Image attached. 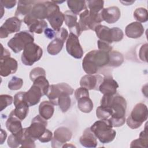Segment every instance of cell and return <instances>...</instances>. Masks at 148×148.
I'll return each mask as SVG.
<instances>
[{
	"label": "cell",
	"mask_w": 148,
	"mask_h": 148,
	"mask_svg": "<svg viewBox=\"0 0 148 148\" xmlns=\"http://www.w3.org/2000/svg\"><path fill=\"white\" fill-rule=\"evenodd\" d=\"M25 92L20 91L16 94L13 98V103L15 109L10 114L14 115L21 121L23 120L28 115L29 112V105L24 98Z\"/></svg>",
	"instance_id": "30bf717a"
},
{
	"label": "cell",
	"mask_w": 148,
	"mask_h": 148,
	"mask_svg": "<svg viewBox=\"0 0 148 148\" xmlns=\"http://www.w3.org/2000/svg\"><path fill=\"white\" fill-rule=\"evenodd\" d=\"M23 85V80L21 78L13 76L8 83V88L10 90L20 89Z\"/></svg>",
	"instance_id": "ab89813d"
},
{
	"label": "cell",
	"mask_w": 148,
	"mask_h": 148,
	"mask_svg": "<svg viewBox=\"0 0 148 148\" xmlns=\"http://www.w3.org/2000/svg\"><path fill=\"white\" fill-rule=\"evenodd\" d=\"M97 137L90 130L87 128L84 130L79 141L80 144L86 147H96L98 144Z\"/></svg>",
	"instance_id": "603a6c76"
},
{
	"label": "cell",
	"mask_w": 148,
	"mask_h": 148,
	"mask_svg": "<svg viewBox=\"0 0 148 148\" xmlns=\"http://www.w3.org/2000/svg\"><path fill=\"white\" fill-rule=\"evenodd\" d=\"M124 62V57L121 53L117 51L112 50L109 53V62L108 66L118 67Z\"/></svg>",
	"instance_id": "836d02e7"
},
{
	"label": "cell",
	"mask_w": 148,
	"mask_h": 148,
	"mask_svg": "<svg viewBox=\"0 0 148 148\" xmlns=\"http://www.w3.org/2000/svg\"><path fill=\"white\" fill-rule=\"evenodd\" d=\"M43 54L42 49L34 42L27 44L21 54V62L27 66H31L38 61Z\"/></svg>",
	"instance_id": "9c48e42d"
},
{
	"label": "cell",
	"mask_w": 148,
	"mask_h": 148,
	"mask_svg": "<svg viewBox=\"0 0 148 148\" xmlns=\"http://www.w3.org/2000/svg\"><path fill=\"white\" fill-rule=\"evenodd\" d=\"M101 105L112 109L113 114L109 119L113 127H119L125 123L127 102L122 96L116 94L113 95H103L101 100Z\"/></svg>",
	"instance_id": "6da1fadb"
},
{
	"label": "cell",
	"mask_w": 148,
	"mask_h": 148,
	"mask_svg": "<svg viewBox=\"0 0 148 148\" xmlns=\"http://www.w3.org/2000/svg\"><path fill=\"white\" fill-rule=\"evenodd\" d=\"M72 94L69 92H63L57 99V105L62 112H66L70 108L71 105V99L70 95Z\"/></svg>",
	"instance_id": "83f0119b"
},
{
	"label": "cell",
	"mask_w": 148,
	"mask_h": 148,
	"mask_svg": "<svg viewBox=\"0 0 148 148\" xmlns=\"http://www.w3.org/2000/svg\"><path fill=\"white\" fill-rule=\"evenodd\" d=\"M29 31L40 34L47 28V23L44 20H38L35 21L29 27Z\"/></svg>",
	"instance_id": "e575fe53"
},
{
	"label": "cell",
	"mask_w": 148,
	"mask_h": 148,
	"mask_svg": "<svg viewBox=\"0 0 148 148\" xmlns=\"http://www.w3.org/2000/svg\"><path fill=\"white\" fill-rule=\"evenodd\" d=\"M0 2L1 5L7 9H11L13 8L16 3V1L15 0H1Z\"/></svg>",
	"instance_id": "7dc6e473"
},
{
	"label": "cell",
	"mask_w": 148,
	"mask_h": 148,
	"mask_svg": "<svg viewBox=\"0 0 148 148\" xmlns=\"http://www.w3.org/2000/svg\"><path fill=\"white\" fill-rule=\"evenodd\" d=\"M118 87L117 82L112 76H106L103 77L98 90L103 95H113L116 94Z\"/></svg>",
	"instance_id": "ac0fdd59"
},
{
	"label": "cell",
	"mask_w": 148,
	"mask_h": 148,
	"mask_svg": "<svg viewBox=\"0 0 148 148\" xmlns=\"http://www.w3.org/2000/svg\"><path fill=\"white\" fill-rule=\"evenodd\" d=\"M64 41L61 39L56 37L47 46V51L49 54L52 56H55L58 54L62 50Z\"/></svg>",
	"instance_id": "f1b7e54d"
},
{
	"label": "cell",
	"mask_w": 148,
	"mask_h": 148,
	"mask_svg": "<svg viewBox=\"0 0 148 148\" xmlns=\"http://www.w3.org/2000/svg\"><path fill=\"white\" fill-rule=\"evenodd\" d=\"M64 21L66 25L70 29L71 32L76 35V29L78 24L77 15L72 13L71 10H66L64 13Z\"/></svg>",
	"instance_id": "4316f807"
},
{
	"label": "cell",
	"mask_w": 148,
	"mask_h": 148,
	"mask_svg": "<svg viewBox=\"0 0 148 148\" xmlns=\"http://www.w3.org/2000/svg\"><path fill=\"white\" fill-rule=\"evenodd\" d=\"M147 49V44L146 43L144 45L142 46V47L139 50V58H140V60L142 61H145V62L147 61L146 58Z\"/></svg>",
	"instance_id": "c3c4849f"
},
{
	"label": "cell",
	"mask_w": 148,
	"mask_h": 148,
	"mask_svg": "<svg viewBox=\"0 0 148 148\" xmlns=\"http://www.w3.org/2000/svg\"><path fill=\"white\" fill-rule=\"evenodd\" d=\"M69 92L73 93V89L67 83H61L57 84L50 85L48 92L46 94L49 101L54 105H57V99L63 92Z\"/></svg>",
	"instance_id": "9a60e30c"
},
{
	"label": "cell",
	"mask_w": 148,
	"mask_h": 148,
	"mask_svg": "<svg viewBox=\"0 0 148 148\" xmlns=\"http://www.w3.org/2000/svg\"><path fill=\"white\" fill-rule=\"evenodd\" d=\"M54 104L50 101H44L39 106V115L46 120L50 119L54 112Z\"/></svg>",
	"instance_id": "484cf974"
},
{
	"label": "cell",
	"mask_w": 148,
	"mask_h": 148,
	"mask_svg": "<svg viewBox=\"0 0 148 148\" xmlns=\"http://www.w3.org/2000/svg\"><path fill=\"white\" fill-rule=\"evenodd\" d=\"M67 5L71 11L75 14H79L82 10L87 9L86 1L77 0H68Z\"/></svg>",
	"instance_id": "4dcf8cb0"
},
{
	"label": "cell",
	"mask_w": 148,
	"mask_h": 148,
	"mask_svg": "<svg viewBox=\"0 0 148 148\" xmlns=\"http://www.w3.org/2000/svg\"><path fill=\"white\" fill-rule=\"evenodd\" d=\"M94 31L99 40L110 44L113 42H120L124 36L123 31L118 27L109 28L107 26L100 24L95 27Z\"/></svg>",
	"instance_id": "8992f818"
},
{
	"label": "cell",
	"mask_w": 148,
	"mask_h": 148,
	"mask_svg": "<svg viewBox=\"0 0 148 148\" xmlns=\"http://www.w3.org/2000/svg\"><path fill=\"white\" fill-rule=\"evenodd\" d=\"M71 131L65 127L57 128L54 132V136L51 139V146L53 147H63L64 145L69 141L72 138Z\"/></svg>",
	"instance_id": "4fadbf2b"
},
{
	"label": "cell",
	"mask_w": 148,
	"mask_h": 148,
	"mask_svg": "<svg viewBox=\"0 0 148 148\" xmlns=\"http://www.w3.org/2000/svg\"><path fill=\"white\" fill-rule=\"evenodd\" d=\"M20 146L22 147H35V140L29 134L27 128H24L19 134Z\"/></svg>",
	"instance_id": "f546056e"
},
{
	"label": "cell",
	"mask_w": 148,
	"mask_h": 148,
	"mask_svg": "<svg viewBox=\"0 0 148 148\" xmlns=\"http://www.w3.org/2000/svg\"><path fill=\"white\" fill-rule=\"evenodd\" d=\"M18 68L17 61L10 56L1 57L0 74L1 76L6 77L15 73Z\"/></svg>",
	"instance_id": "2e32d148"
},
{
	"label": "cell",
	"mask_w": 148,
	"mask_h": 148,
	"mask_svg": "<svg viewBox=\"0 0 148 148\" xmlns=\"http://www.w3.org/2000/svg\"><path fill=\"white\" fill-rule=\"evenodd\" d=\"M53 138V134L51 131L49 130H46L44 134L38 139L42 143H46L51 140Z\"/></svg>",
	"instance_id": "bcb514c9"
},
{
	"label": "cell",
	"mask_w": 148,
	"mask_h": 148,
	"mask_svg": "<svg viewBox=\"0 0 148 148\" xmlns=\"http://www.w3.org/2000/svg\"><path fill=\"white\" fill-rule=\"evenodd\" d=\"M1 144H3L6 138L7 133L3 129L1 130Z\"/></svg>",
	"instance_id": "f907efd6"
},
{
	"label": "cell",
	"mask_w": 148,
	"mask_h": 148,
	"mask_svg": "<svg viewBox=\"0 0 148 148\" xmlns=\"http://www.w3.org/2000/svg\"><path fill=\"white\" fill-rule=\"evenodd\" d=\"M43 96L40 88L37 85L33 84L29 90L25 92V100L29 106L36 105L40 100V98Z\"/></svg>",
	"instance_id": "d6986e66"
},
{
	"label": "cell",
	"mask_w": 148,
	"mask_h": 148,
	"mask_svg": "<svg viewBox=\"0 0 148 148\" xmlns=\"http://www.w3.org/2000/svg\"><path fill=\"white\" fill-rule=\"evenodd\" d=\"M131 147H148V137H147V123L146 124L145 130L142 131L139 135V138L134 140L130 145Z\"/></svg>",
	"instance_id": "1f68e13d"
},
{
	"label": "cell",
	"mask_w": 148,
	"mask_h": 148,
	"mask_svg": "<svg viewBox=\"0 0 148 148\" xmlns=\"http://www.w3.org/2000/svg\"><path fill=\"white\" fill-rule=\"evenodd\" d=\"M103 77L99 75H86L83 76L80 81L81 87L88 90H98L99 87L103 81Z\"/></svg>",
	"instance_id": "e0dca14e"
},
{
	"label": "cell",
	"mask_w": 148,
	"mask_h": 148,
	"mask_svg": "<svg viewBox=\"0 0 148 148\" xmlns=\"http://www.w3.org/2000/svg\"><path fill=\"white\" fill-rule=\"evenodd\" d=\"M98 50L105 51L108 53H110L111 51H112V47L110 46V43L99 39L98 40Z\"/></svg>",
	"instance_id": "f6af8a7d"
},
{
	"label": "cell",
	"mask_w": 148,
	"mask_h": 148,
	"mask_svg": "<svg viewBox=\"0 0 148 148\" xmlns=\"http://www.w3.org/2000/svg\"><path fill=\"white\" fill-rule=\"evenodd\" d=\"M33 33L29 31H23L16 33L8 42V46L15 53L23 50L25 46L31 42H34Z\"/></svg>",
	"instance_id": "ba28073f"
},
{
	"label": "cell",
	"mask_w": 148,
	"mask_h": 148,
	"mask_svg": "<svg viewBox=\"0 0 148 148\" xmlns=\"http://www.w3.org/2000/svg\"><path fill=\"white\" fill-rule=\"evenodd\" d=\"M66 50L69 54L75 58L80 59L83 56V50L80 44L78 36L70 32L66 42Z\"/></svg>",
	"instance_id": "7c38bea8"
},
{
	"label": "cell",
	"mask_w": 148,
	"mask_h": 148,
	"mask_svg": "<svg viewBox=\"0 0 148 148\" xmlns=\"http://www.w3.org/2000/svg\"><path fill=\"white\" fill-rule=\"evenodd\" d=\"M135 19L139 23H145L148 20V12L146 9L138 8L134 12Z\"/></svg>",
	"instance_id": "8d00e7d4"
},
{
	"label": "cell",
	"mask_w": 148,
	"mask_h": 148,
	"mask_svg": "<svg viewBox=\"0 0 148 148\" xmlns=\"http://www.w3.org/2000/svg\"><path fill=\"white\" fill-rule=\"evenodd\" d=\"M33 84L39 86L42 90L43 95H46L50 85L48 80L46 77V76H39L33 81Z\"/></svg>",
	"instance_id": "d590c367"
},
{
	"label": "cell",
	"mask_w": 148,
	"mask_h": 148,
	"mask_svg": "<svg viewBox=\"0 0 148 148\" xmlns=\"http://www.w3.org/2000/svg\"><path fill=\"white\" fill-rule=\"evenodd\" d=\"M113 125L109 119H103L95 121L90 130L99 140L103 144L112 142L116 137V132L112 129Z\"/></svg>",
	"instance_id": "3957f363"
},
{
	"label": "cell",
	"mask_w": 148,
	"mask_h": 148,
	"mask_svg": "<svg viewBox=\"0 0 148 148\" xmlns=\"http://www.w3.org/2000/svg\"><path fill=\"white\" fill-rule=\"evenodd\" d=\"M36 2L35 1H18L17 8L15 12V17L18 18H23L28 15L34 4Z\"/></svg>",
	"instance_id": "cb8c5ba5"
},
{
	"label": "cell",
	"mask_w": 148,
	"mask_h": 148,
	"mask_svg": "<svg viewBox=\"0 0 148 148\" xmlns=\"http://www.w3.org/2000/svg\"><path fill=\"white\" fill-rule=\"evenodd\" d=\"M143 25L138 21L132 22L127 25L125 29V35L130 38L136 39L140 38L144 33Z\"/></svg>",
	"instance_id": "7402d4cb"
},
{
	"label": "cell",
	"mask_w": 148,
	"mask_h": 148,
	"mask_svg": "<svg viewBox=\"0 0 148 148\" xmlns=\"http://www.w3.org/2000/svg\"><path fill=\"white\" fill-rule=\"evenodd\" d=\"M79 20L76 29V35L79 36L83 31H94L95 28L103 21L100 13H94L86 9L80 13Z\"/></svg>",
	"instance_id": "277c9868"
},
{
	"label": "cell",
	"mask_w": 148,
	"mask_h": 148,
	"mask_svg": "<svg viewBox=\"0 0 148 148\" xmlns=\"http://www.w3.org/2000/svg\"><path fill=\"white\" fill-rule=\"evenodd\" d=\"M46 19L49 22L51 28L57 32L61 28V26L64 21V13L60 11L59 8L51 12Z\"/></svg>",
	"instance_id": "44dd1931"
},
{
	"label": "cell",
	"mask_w": 148,
	"mask_h": 148,
	"mask_svg": "<svg viewBox=\"0 0 148 148\" xmlns=\"http://www.w3.org/2000/svg\"><path fill=\"white\" fill-rule=\"evenodd\" d=\"M75 96L77 100L84 97H89L88 90L84 87H80L75 90Z\"/></svg>",
	"instance_id": "ee69618b"
},
{
	"label": "cell",
	"mask_w": 148,
	"mask_h": 148,
	"mask_svg": "<svg viewBox=\"0 0 148 148\" xmlns=\"http://www.w3.org/2000/svg\"><path fill=\"white\" fill-rule=\"evenodd\" d=\"M113 114L112 109L108 106L100 105L97 108L96 116L99 119H108Z\"/></svg>",
	"instance_id": "74e56055"
},
{
	"label": "cell",
	"mask_w": 148,
	"mask_h": 148,
	"mask_svg": "<svg viewBox=\"0 0 148 148\" xmlns=\"http://www.w3.org/2000/svg\"><path fill=\"white\" fill-rule=\"evenodd\" d=\"M86 2L90 12L99 13L103 8L104 1L102 0H90L86 1Z\"/></svg>",
	"instance_id": "f35d334b"
},
{
	"label": "cell",
	"mask_w": 148,
	"mask_h": 148,
	"mask_svg": "<svg viewBox=\"0 0 148 148\" xmlns=\"http://www.w3.org/2000/svg\"><path fill=\"white\" fill-rule=\"evenodd\" d=\"M47 125V120L40 115H37L32 120L31 125L27 128V130L30 136L36 140L39 139L46 132Z\"/></svg>",
	"instance_id": "8fae6325"
},
{
	"label": "cell",
	"mask_w": 148,
	"mask_h": 148,
	"mask_svg": "<svg viewBox=\"0 0 148 148\" xmlns=\"http://www.w3.org/2000/svg\"><path fill=\"white\" fill-rule=\"evenodd\" d=\"M44 33L45 36L50 39H51L54 38L56 37V31H55L54 29H52L51 28H47L46 29H45L44 31Z\"/></svg>",
	"instance_id": "681fc988"
},
{
	"label": "cell",
	"mask_w": 148,
	"mask_h": 148,
	"mask_svg": "<svg viewBox=\"0 0 148 148\" xmlns=\"http://www.w3.org/2000/svg\"><path fill=\"white\" fill-rule=\"evenodd\" d=\"M1 111H2L8 106L10 105L13 102V98L12 96L7 94H2L0 95Z\"/></svg>",
	"instance_id": "b9f144b4"
},
{
	"label": "cell",
	"mask_w": 148,
	"mask_h": 148,
	"mask_svg": "<svg viewBox=\"0 0 148 148\" xmlns=\"http://www.w3.org/2000/svg\"><path fill=\"white\" fill-rule=\"evenodd\" d=\"M148 110L143 103H137L133 108L130 115L127 117V125L131 129H136L141 126L143 122L147 120Z\"/></svg>",
	"instance_id": "5b68a950"
},
{
	"label": "cell",
	"mask_w": 148,
	"mask_h": 148,
	"mask_svg": "<svg viewBox=\"0 0 148 148\" xmlns=\"http://www.w3.org/2000/svg\"><path fill=\"white\" fill-rule=\"evenodd\" d=\"M77 101V107L83 113H90L93 109L94 105L89 97H84L79 99Z\"/></svg>",
	"instance_id": "d6a6232c"
},
{
	"label": "cell",
	"mask_w": 148,
	"mask_h": 148,
	"mask_svg": "<svg viewBox=\"0 0 148 148\" xmlns=\"http://www.w3.org/2000/svg\"><path fill=\"white\" fill-rule=\"evenodd\" d=\"M6 127L12 134H18L23 130L21 120L13 114H9V118L6 121Z\"/></svg>",
	"instance_id": "d4e9b609"
},
{
	"label": "cell",
	"mask_w": 148,
	"mask_h": 148,
	"mask_svg": "<svg viewBox=\"0 0 148 148\" xmlns=\"http://www.w3.org/2000/svg\"><path fill=\"white\" fill-rule=\"evenodd\" d=\"M40 76H46L45 69L41 67L34 68L29 73V78L32 82Z\"/></svg>",
	"instance_id": "7bdbcfd3"
},
{
	"label": "cell",
	"mask_w": 148,
	"mask_h": 148,
	"mask_svg": "<svg viewBox=\"0 0 148 148\" xmlns=\"http://www.w3.org/2000/svg\"><path fill=\"white\" fill-rule=\"evenodd\" d=\"M49 1H36L30 13L23 19L24 23L29 27L35 21L47 18L49 11Z\"/></svg>",
	"instance_id": "52a82bcc"
},
{
	"label": "cell",
	"mask_w": 148,
	"mask_h": 148,
	"mask_svg": "<svg viewBox=\"0 0 148 148\" xmlns=\"http://www.w3.org/2000/svg\"><path fill=\"white\" fill-rule=\"evenodd\" d=\"M11 134L8 137L7 143L8 145L11 148H16L20 146V136L19 134Z\"/></svg>",
	"instance_id": "60d3db41"
},
{
	"label": "cell",
	"mask_w": 148,
	"mask_h": 148,
	"mask_svg": "<svg viewBox=\"0 0 148 148\" xmlns=\"http://www.w3.org/2000/svg\"><path fill=\"white\" fill-rule=\"evenodd\" d=\"M100 14L103 21L108 24H113L119 20L121 16V12L118 7L111 6L103 8L100 12Z\"/></svg>",
	"instance_id": "ffe728a7"
},
{
	"label": "cell",
	"mask_w": 148,
	"mask_h": 148,
	"mask_svg": "<svg viewBox=\"0 0 148 148\" xmlns=\"http://www.w3.org/2000/svg\"><path fill=\"white\" fill-rule=\"evenodd\" d=\"M22 20L17 17L8 18L0 27V38H5L10 34L17 32L21 28Z\"/></svg>",
	"instance_id": "5bb4252c"
},
{
	"label": "cell",
	"mask_w": 148,
	"mask_h": 148,
	"mask_svg": "<svg viewBox=\"0 0 148 148\" xmlns=\"http://www.w3.org/2000/svg\"><path fill=\"white\" fill-rule=\"evenodd\" d=\"M109 53L94 50L87 53L82 61L84 71L88 75L95 74L100 68L109 64Z\"/></svg>",
	"instance_id": "7a4b0ae2"
}]
</instances>
